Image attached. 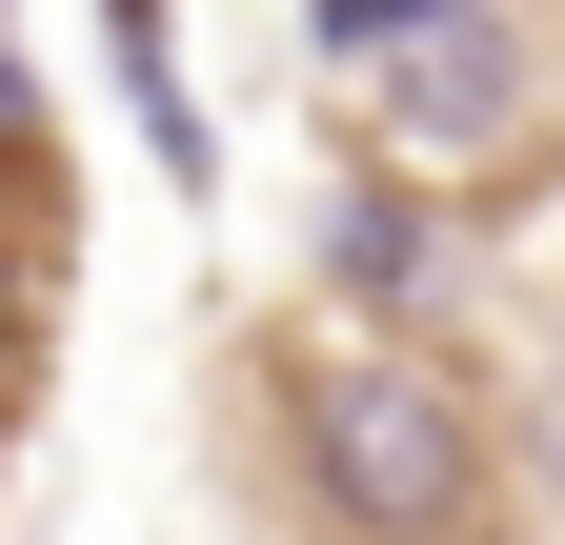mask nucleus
Here are the masks:
<instances>
[{"label": "nucleus", "instance_id": "nucleus-1", "mask_svg": "<svg viewBox=\"0 0 565 545\" xmlns=\"http://www.w3.org/2000/svg\"><path fill=\"white\" fill-rule=\"evenodd\" d=\"M323 82L364 101L384 182H484L525 142V21L505 0H323Z\"/></svg>", "mask_w": 565, "mask_h": 545}, {"label": "nucleus", "instance_id": "nucleus-2", "mask_svg": "<svg viewBox=\"0 0 565 545\" xmlns=\"http://www.w3.org/2000/svg\"><path fill=\"white\" fill-rule=\"evenodd\" d=\"M282 404H303V464H323L343 525L445 545V525L484 505V404L424 364V344H303V364H282Z\"/></svg>", "mask_w": 565, "mask_h": 545}, {"label": "nucleus", "instance_id": "nucleus-3", "mask_svg": "<svg viewBox=\"0 0 565 545\" xmlns=\"http://www.w3.org/2000/svg\"><path fill=\"white\" fill-rule=\"evenodd\" d=\"M323 263H343V303H404V284H424V202H404V182H343V202H323Z\"/></svg>", "mask_w": 565, "mask_h": 545}]
</instances>
